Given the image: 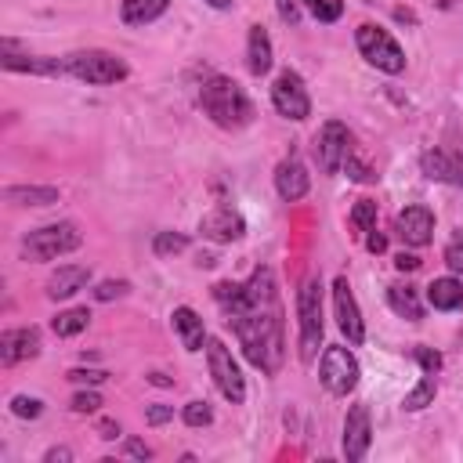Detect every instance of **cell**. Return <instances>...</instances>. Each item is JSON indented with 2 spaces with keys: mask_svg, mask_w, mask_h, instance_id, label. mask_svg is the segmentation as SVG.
Listing matches in <instances>:
<instances>
[{
  "mask_svg": "<svg viewBox=\"0 0 463 463\" xmlns=\"http://www.w3.org/2000/svg\"><path fill=\"white\" fill-rule=\"evenodd\" d=\"M213 300L224 307L228 326L253 369L275 376L286 358V333H282V304L275 271L268 264L253 268L246 282H217Z\"/></svg>",
  "mask_w": 463,
  "mask_h": 463,
  "instance_id": "6da1fadb",
  "label": "cell"
},
{
  "mask_svg": "<svg viewBox=\"0 0 463 463\" xmlns=\"http://www.w3.org/2000/svg\"><path fill=\"white\" fill-rule=\"evenodd\" d=\"M199 105H203V112H206L217 127H224V130H242V127L253 119V101H250L246 90H242L235 80H228V76H210V80L203 83V90H199Z\"/></svg>",
  "mask_w": 463,
  "mask_h": 463,
  "instance_id": "7a4b0ae2",
  "label": "cell"
},
{
  "mask_svg": "<svg viewBox=\"0 0 463 463\" xmlns=\"http://www.w3.org/2000/svg\"><path fill=\"white\" fill-rule=\"evenodd\" d=\"M297 318H300V358L311 362L322 347V282L318 275H307L297 289Z\"/></svg>",
  "mask_w": 463,
  "mask_h": 463,
  "instance_id": "3957f363",
  "label": "cell"
},
{
  "mask_svg": "<svg viewBox=\"0 0 463 463\" xmlns=\"http://www.w3.org/2000/svg\"><path fill=\"white\" fill-rule=\"evenodd\" d=\"M65 76H76L83 83H94V87H109V83H119L127 80V61L109 54V51H76V54H65Z\"/></svg>",
  "mask_w": 463,
  "mask_h": 463,
  "instance_id": "277c9868",
  "label": "cell"
},
{
  "mask_svg": "<svg viewBox=\"0 0 463 463\" xmlns=\"http://www.w3.org/2000/svg\"><path fill=\"white\" fill-rule=\"evenodd\" d=\"M80 242H83L80 228H76L72 221H58V224L33 228V232L22 239V257H25V260H54V257H61V253H72Z\"/></svg>",
  "mask_w": 463,
  "mask_h": 463,
  "instance_id": "5b68a950",
  "label": "cell"
},
{
  "mask_svg": "<svg viewBox=\"0 0 463 463\" xmlns=\"http://www.w3.org/2000/svg\"><path fill=\"white\" fill-rule=\"evenodd\" d=\"M354 43H358L362 58H365L369 65H376L380 72L398 76V72L405 69V51L398 47V40H394L387 29H380V25H358Z\"/></svg>",
  "mask_w": 463,
  "mask_h": 463,
  "instance_id": "8992f818",
  "label": "cell"
},
{
  "mask_svg": "<svg viewBox=\"0 0 463 463\" xmlns=\"http://www.w3.org/2000/svg\"><path fill=\"white\" fill-rule=\"evenodd\" d=\"M206 365H210V376H213L217 391H221L232 405H242V398H246V380H242V373H239V362H235L232 351L224 347V340H217V336L206 340Z\"/></svg>",
  "mask_w": 463,
  "mask_h": 463,
  "instance_id": "52a82bcc",
  "label": "cell"
},
{
  "mask_svg": "<svg viewBox=\"0 0 463 463\" xmlns=\"http://www.w3.org/2000/svg\"><path fill=\"white\" fill-rule=\"evenodd\" d=\"M318 380H322V387L329 394L347 398L358 387V358L347 347H340V344L326 347L322 351V362H318Z\"/></svg>",
  "mask_w": 463,
  "mask_h": 463,
  "instance_id": "ba28073f",
  "label": "cell"
},
{
  "mask_svg": "<svg viewBox=\"0 0 463 463\" xmlns=\"http://www.w3.org/2000/svg\"><path fill=\"white\" fill-rule=\"evenodd\" d=\"M271 105H275L279 116H286V119H293V123H300V119L311 116L307 87H304V80H300L293 69L279 72V80L271 83Z\"/></svg>",
  "mask_w": 463,
  "mask_h": 463,
  "instance_id": "9c48e42d",
  "label": "cell"
},
{
  "mask_svg": "<svg viewBox=\"0 0 463 463\" xmlns=\"http://www.w3.org/2000/svg\"><path fill=\"white\" fill-rule=\"evenodd\" d=\"M351 152V134L340 119H326L318 137H315V159L322 166V174H336L344 166V156Z\"/></svg>",
  "mask_w": 463,
  "mask_h": 463,
  "instance_id": "30bf717a",
  "label": "cell"
},
{
  "mask_svg": "<svg viewBox=\"0 0 463 463\" xmlns=\"http://www.w3.org/2000/svg\"><path fill=\"white\" fill-rule=\"evenodd\" d=\"M333 307H336V326L347 336V344H362L365 340V326H362V311L354 304V293L347 286V275L333 279Z\"/></svg>",
  "mask_w": 463,
  "mask_h": 463,
  "instance_id": "8fae6325",
  "label": "cell"
},
{
  "mask_svg": "<svg viewBox=\"0 0 463 463\" xmlns=\"http://www.w3.org/2000/svg\"><path fill=\"white\" fill-rule=\"evenodd\" d=\"M369 441H373V427H369V405H351L347 416H344V456L351 463L365 459L369 452Z\"/></svg>",
  "mask_w": 463,
  "mask_h": 463,
  "instance_id": "7c38bea8",
  "label": "cell"
},
{
  "mask_svg": "<svg viewBox=\"0 0 463 463\" xmlns=\"http://www.w3.org/2000/svg\"><path fill=\"white\" fill-rule=\"evenodd\" d=\"M40 354V329L33 326H18V329H4L0 333V365H18Z\"/></svg>",
  "mask_w": 463,
  "mask_h": 463,
  "instance_id": "4fadbf2b",
  "label": "cell"
},
{
  "mask_svg": "<svg viewBox=\"0 0 463 463\" xmlns=\"http://www.w3.org/2000/svg\"><path fill=\"white\" fill-rule=\"evenodd\" d=\"M199 232H203L206 239H213V242H235V239H242V232H246V221H242V213L232 210V206H213L210 213H203Z\"/></svg>",
  "mask_w": 463,
  "mask_h": 463,
  "instance_id": "5bb4252c",
  "label": "cell"
},
{
  "mask_svg": "<svg viewBox=\"0 0 463 463\" xmlns=\"http://www.w3.org/2000/svg\"><path fill=\"white\" fill-rule=\"evenodd\" d=\"M307 188H311L307 166H304L297 156H286V159L275 166V192H279L286 203H297V199L307 195Z\"/></svg>",
  "mask_w": 463,
  "mask_h": 463,
  "instance_id": "9a60e30c",
  "label": "cell"
},
{
  "mask_svg": "<svg viewBox=\"0 0 463 463\" xmlns=\"http://www.w3.org/2000/svg\"><path fill=\"white\" fill-rule=\"evenodd\" d=\"M394 228H398V235H402L405 246H427L430 235H434V213L427 206H420V203L416 206H405L398 213Z\"/></svg>",
  "mask_w": 463,
  "mask_h": 463,
  "instance_id": "2e32d148",
  "label": "cell"
},
{
  "mask_svg": "<svg viewBox=\"0 0 463 463\" xmlns=\"http://www.w3.org/2000/svg\"><path fill=\"white\" fill-rule=\"evenodd\" d=\"M420 166L430 181H445V184H463V152H449V148H427L420 156Z\"/></svg>",
  "mask_w": 463,
  "mask_h": 463,
  "instance_id": "e0dca14e",
  "label": "cell"
},
{
  "mask_svg": "<svg viewBox=\"0 0 463 463\" xmlns=\"http://www.w3.org/2000/svg\"><path fill=\"white\" fill-rule=\"evenodd\" d=\"M0 65L7 72H33V76H65V61L61 58H43V54H14L4 51Z\"/></svg>",
  "mask_w": 463,
  "mask_h": 463,
  "instance_id": "ac0fdd59",
  "label": "cell"
},
{
  "mask_svg": "<svg viewBox=\"0 0 463 463\" xmlns=\"http://www.w3.org/2000/svg\"><path fill=\"white\" fill-rule=\"evenodd\" d=\"M90 282V268L87 264H61L51 279H47V297L51 300H69L72 293H80Z\"/></svg>",
  "mask_w": 463,
  "mask_h": 463,
  "instance_id": "d6986e66",
  "label": "cell"
},
{
  "mask_svg": "<svg viewBox=\"0 0 463 463\" xmlns=\"http://www.w3.org/2000/svg\"><path fill=\"white\" fill-rule=\"evenodd\" d=\"M170 322H174V333H177V340H181L184 351H199V347H203V340H206V326H203V318H199L188 304L174 307Z\"/></svg>",
  "mask_w": 463,
  "mask_h": 463,
  "instance_id": "ffe728a7",
  "label": "cell"
},
{
  "mask_svg": "<svg viewBox=\"0 0 463 463\" xmlns=\"http://www.w3.org/2000/svg\"><path fill=\"white\" fill-rule=\"evenodd\" d=\"M246 69L253 76H264L271 69V36L264 25H250V36H246Z\"/></svg>",
  "mask_w": 463,
  "mask_h": 463,
  "instance_id": "44dd1931",
  "label": "cell"
},
{
  "mask_svg": "<svg viewBox=\"0 0 463 463\" xmlns=\"http://www.w3.org/2000/svg\"><path fill=\"white\" fill-rule=\"evenodd\" d=\"M58 188L54 184H7L4 188V203L11 206H51L58 203Z\"/></svg>",
  "mask_w": 463,
  "mask_h": 463,
  "instance_id": "7402d4cb",
  "label": "cell"
},
{
  "mask_svg": "<svg viewBox=\"0 0 463 463\" xmlns=\"http://www.w3.org/2000/svg\"><path fill=\"white\" fill-rule=\"evenodd\" d=\"M427 300H430V307H438V311H456V307H463V279H434L430 286H427Z\"/></svg>",
  "mask_w": 463,
  "mask_h": 463,
  "instance_id": "603a6c76",
  "label": "cell"
},
{
  "mask_svg": "<svg viewBox=\"0 0 463 463\" xmlns=\"http://www.w3.org/2000/svg\"><path fill=\"white\" fill-rule=\"evenodd\" d=\"M166 7H170V0H123V4H119V18H123L127 25H148V22H156Z\"/></svg>",
  "mask_w": 463,
  "mask_h": 463,
  "instance_id": "cb8c5ba5",
  "label": "cell"
},
{
  "mask_svg": "<svg viewBox=\"0 0 463 463\" xmlns=\"http://www.w3.org/2000/svg\"><path fill=\"white\" fill-rule=\"evenodd\" d=\"M387 304H391L394 315H402L409 322L423 318V304H420V293L412 286H387Z\"/></svg>",
  "mask_w": 463,
  "mask_h": 463,
  "instance_id": "d4e9b609",
  "label": "cell"
},
{
  "mask_svg": "<svg viewBox=\"0 0 463 463\" xmlns=\"http://www.w3.org/2000/svg\"><path fill=\"white\" fill-rule=\"evenodd\" d=\"M90 326V311L87 307H69V311H61L54 322H51V329L58 333V336H76V333H83Z\"/></svg>",
  "mask_w": 463,
  "mask_h": 463,
  "instance_id": "484cf974",
  "label": "cell"
},
{
  "mask_svg": "<svg viewBox=\"0 0 463 463\" xmlns=\"http://www.w3.org/2000/svg\"><path fill=\"white\" fill-rule=\"evenodd\" d=\"M434 394H438L434 373H423V376H420V383H416V387L405 394V402H402V405H405L409 412H420V409H427V405L434 402Z\"/></svg>",
  "mask_w": 463,
  "mask_h": 463,
  "instance_id": "4316f807",
  "label": "cell"
},
{
  "mask_svg": "<svg viewBox=\"0 0 463 463\" xmlns=\"http://www.w3.org/2000/svg\"><path fill=\"white\" fill-rule=\"evenodd\" d=\"M181 250H188V235H181V232H156V239H152V253L156 257H174Z\"/></svg>",
  "mask_w": 463,
  "mask_h": 463,
  "instance_id": "83f0119b",
  "label": "cell"
},
{
  "mask_svg": "<svg viewBox=\"0 0 463 463\" xmlns=\"http://www.w3.org/2000/svg\"><path fill=\"white\" fill-rule=\"evenodd\" d=\"M351 224L358 232H373L376 228V199H358L351 206Z\"/></svg>",
  "mask_w": 463,
  "mask_h": 463,
  "instance_id": "f1b7e54d",
  "label": "cell"
},
{
  "mask_svg": "<svg viewBox=\"0 0 463 463\" xmlns=\"http://www.w3.org/2000/svg\"><path fill=\"white\" fill-rule=\"evenodd\" d=\"M318 22H336L344 14V0H300Z\"/></svg>",
  "mask_w": 463,
  "mask_h": 463,
  "instance_id": "f546056e",
  "label": "cell"
},
{
  "mask_svg": "<svg viewBox=\"0 0 463 463\" xmlns=\"http://www.w3.org/2000/svg\"><path fill=\"white\" fill-rule=\"evenodd\" d=\"M181 420H184L188 427H206V423H213V409L195 398V402H188V405L181 409Z\"/></svg>",
  "mask_w": 463,
  "mask_h": 463,
  "instance_id": "4dcf8cb0",
  "label": "cell"
},
{
  "mask_svg": "<svg viewBox=\"0 0 463 463\" xmlns=\"http://www.w3.org/2000/svg\"><path fill=\"white\" fill-rule=\"evenodd\" d=\"M11 412H14L18 420H36V416L43 412V402H40V398H29V394H14V398H11Z\"/></svg>",
  "mask_w": 463,
  "mask_h": 463,
  "instance_id": "1f68e13d",
  "label": "cell"
},
{
  "mask_svg": "<svg viewBox=\"0 0 463 463\" xmlns=\"http://www.w3.org/2000/svg\"><path fill=\"white\" fill-rule=\"evenodd\" d=\"M445 264H449V271H452L456 279H463V232H456V235L449 239V246H445Z\"/></svg>",
  "mask_w": 463,
  "mask_h": 463,
  "instance_id": "d6a6232c",
  "label": "cell"
},
{
  "mask_svg": "<svg viewBox=\"0 0 463 463\" xmlns=\"http://www.w3.org/2000/svg\"><path fill=\"white\" fill-rule=\"evenodd\" d=\"M344 170H347V177H354V181H376V170H373L369 163H362L354 152L344 156Z\"/></svg>",
  "mask_w": 463,
  "mask_h": 463,
  "instance_id": "836d02e7",
  "label": "cell"
},
{
  "mask_svg": "<svg viewBox=\"0 0 463 463\" xmlns=\"http://www.w3.org/2000/svg\"><path fill=\"white\" fill-rule=\"evenodd\" d=\"M127 289H130L127 279H105V282H98L90 293H94V300H112V297H123Z\"/></svg>",
  "mask_w": 463,
  "mask_h": 463,
  "instance_id": "e575fe53",
  "label": "cell"
},
{
  "mask_svg": "<svg viewBox=\"0 0 463 463\" xmlns=\"http://www.w3.org/2000/svg\"><path fill=\"white\" fill-rule=\"evenodd\" d=\"M65 380L98 387V383H105V380H109V373H105V369H80V365H76V369H69V373H65Z\"/></svg>",
  "mask_w": 463,
  "mask_h": 463,
  "instance_id": "d590c367",
  "label": "cell"
},
{
  "mask_svg": "<svg viewBox=\"0 0 463 463\" xmlns=\"http://www.w3.org/2000/svg\"><path fill=\"white\" fill-rule=\"evenodd\" d=\"M101 409V394L98 391H80L72 394V412H98Z\"/></svg>",
  "mask_w": 463,
  "mask_h": 463,
  "instance_id": "8d00e7d4",
  "label": "cell"
},
{
  "mask_svg": "<svg viewBox=\"0 0 463 463\" xmlns=\"http://www.w3.org/2000/svg\"><path fill=\"white\" fill-rule=\"evenodd\" d=\"M145 420H148L152 427H163V423L174 420V405H148V409H145Z\"/></svg>",
  "mask_w": 463,
  "mask_h": 463,
  "instance_id": "74e56055",
  "label": "cell"
},
{
  "mask_svg": "<svg viewBox=\"0 0 463 463\" xmlns=\"http://www.w3.org/2000/svg\"><path fill=\"white\" fill-rule=\"evenodd\" d=\"M416 358H420L423 373H438V369H441V354L430 351V347H416Z\"/></svg>",
  "mask_w": 463,
  "mask_h": 463,
  "instance_id": "f35d334b",
  "label": "cell"
},
{
  "mask_svg": "<svg viewBox=\"0 0 463 463\" xmlns=\"http://www.w3.org/2000/svg\"><path fill=\"white\" fill-rule=\"evenodd\" d=\"M279 4V14L286 25H297L300 22V0H275Z\"/></svg>",
  "mask_w": 463,
  "mask_h": 463,
  "instance_id": "ab89813d",
  "label": "cell"
},
{
  "mask_svg": "<svg viewBox=\"0 0 463 463\" xmlns=\"http://www.w3.org/2000/svg\"><path fill=\"white\" fill-rule=\"evenodd\" d=\"M123 456H134V459H152V449H148L141 438H127V445H123Z\"/></svg>",
  "mask_w": 463,
  "mask_h": 463,
  "instance_id": "60d3db41",
  "label": "cell"
},
{
  "mask_svg": "<svg viewBox=\"0 0 463 463\" xmlns=\"http://www.w3.org/2000/svg\"><path fill=\"white\" fill-rule=\"evenodd\" d=\"M98 438L116 441V438H119V423H116V420H109V416H105V420H98Z\"/></svg>",
  "mask_w": 463,
  "mask_h": 463,
  "instance_id": "b9f144b4",
  "label": "cell"
},
{
  "mask_svg": "<svg viewBox=\"0 0 463 463\" xmlns=\"http://www.w3.org/2000/svg\"><path fill=\"white\" fill-rule=\"evenodd\" d=\"M69 459H72V449H65V445L47 449V456H43V463H69Z\"/></svg>",
  "mask_w": 463,
  "mask_h": 463,
  "instance_id": "7bdbcfd3",
  "label": "cell"
},
{
  "mask_svg": "<svg viewBox=\"0 0 463 463\" xmlns=\"http://www.w3.org/2000/svg\"><path fill=\"white\" fill-rule=\"evenodd\" d=\"M394 268H398V271H416V268H420V257H412V253H398V257H394Z\"/></svg>",
  "mask_w": 463,
  "mask_h": 463,
  "instance_id": "ee69618b",
  "label": "cell"
},
{
  "mask_svg": "<svg viewBox=\"0 0 463 463\" xmlns=\"http://www.w3.org/2000/svg\"><path fill=\"white\" fill-rule=\"evenodd\" d=\"M365 246H369L373 253H383V250H387V239H383V235L373 228V232H369V239H365Z\"/></svg>",
  "mask_w": 463,
  "mask_h": 463,
  "instance_id": "f6af8a7d",
  "label": "cell"
},
{
  "mask_svg": "<svg viewBox=\"0 0 463 463\" xmlns=\"http://www.w3.org/2000/svg\"><path fill=\"white\" fill-rule=\"evenodd\" d=\"M148 380H152L156 387H170V383H174V380H170V376H163V373H148Z\"/></svg>",
  "mask_w": 463,
  "mask_h": 463,
  "instance_id": "bcb514c9",
  "label": "cell"
},
{
  "mask_svg": "<svg viewBox=\"0 0 463 463\" xmlns=\"http://www.w3.org/2000/svg\"><path fill=\"white\" fill-rule=\"evenodd\" d=\"M195 264H199V268H213V264H217V257H213V253H199V260H195Z\"/></svg>",
  "mask_w": 463,
  "mask_h": 463,
  "instance_id": "7dc6e473",
  "label": "cell"
},
{
  "mask_svg": "<svg viewBox=\"0 0 463 463\" xmlns=\"http://www.w3.org/2000/svg\"><path fill=\"white\" fill-rule=\"evenodd\" d=\"M206 4H210V7H217V11H228L235 0H206Z\"/></svg>",
  "mask_w": 463,
  "mask_h": 463,
  "instance_id": "c3c4849f",
  "label": "cell"
}]
</instances>
